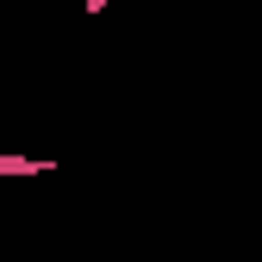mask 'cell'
<instances>
[{
    "instance_id": "cell-1",
    "label": "cell",
    "mask_w": 262,
    "mask_h": 262,
    "mask_svg": "<svg viewBox=\"0 0 262 262\" xmlns=\"http://www.w3.org/2000/svg\"><path fill=\"white\" fill-rule=\"evenodd\" d=\"M7 175H56V156H13V150H0V181Z\"/></svg>"
}]
</instances>
